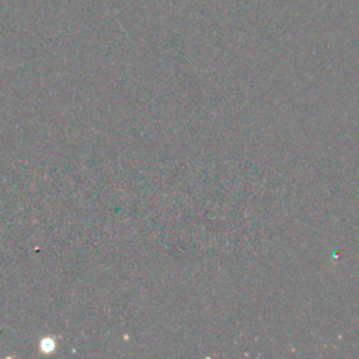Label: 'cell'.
<instances>
[{"label": "cell", "mask_w": 359, "mask_h": 359, "mask_svg": "<svg viewBox=\"0 0 359 359\" xmlns=\"http://www.w3.org/2000/svg\"><path fill=\"white\" fill-rule=\"evenodd\" d=\"M39 348H41V351H42L43 353H52V352L56 349V342H55L52 338L45 337V338L41 339Z\"/></svg>", "instance_id": "1"}]
</instances>
